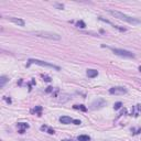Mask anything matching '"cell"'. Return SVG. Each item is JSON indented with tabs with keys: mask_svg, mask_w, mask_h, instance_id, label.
<instances>
[{
	"mask_svg": "<svg viewBox=\"0 0 141 141\" xmlns=\"http://www.w3.org/2000/svg\"><path fill=\"white\" fill-rule=\"evenodd\" d=\"M73 122H74V124H81V120H77V119H74L73 120Z\"/></svg>",
	"mask_w": 141,
	"mask_h": 141,
	"instance_id": "20",
	"label": "cell"
},
{
	"mask_svg": "<svg viewBox=\"0 0 141 141\" xmlns=\"http://www.w3.org/2000/svg\"><path fill=\"white\" fill-rule=\"evenodd\" d=\"M106 105V101L104 100V99H101V98H98L97 100L93 101L91 105V109L93 110H96V109H100L101 107H104V106Z\"/></svg>",
	"mask_w": 141,
	"mask_h": 141,
	"instance_id": "6",
	"label": "cell"
},
{
	"mask_svg": "<svg viewBox=\"0 0 141 141\" xmlns=\"http://www.w3.org/2000/svg\"><path fill=\"white\" fill-rule=\"evenodd\" d=\"M104 48H107L111 51L112 53H115L116 55H119V56H122V58H134L136 55L133 53L129 52V51H126V50H121V49H117V48H112V46H105L103 45Z\"/></svg>",
	"mask_w": 141,
	"mask_h": 141,
	"instance_id": "3",
	"label": "cell"
},
{
	"mask_svg": "<svg viewBox=\"0 0 141 141\" xmlns=\"http://www.w3.org/2000/svg\"><path fill=\"white\" fill-rule=\"evenodd\" d=\"M73 120H74V119H72V118L68 117V116H62V117L60 118V121L62 122V124H71V122H73Z\"/></svg>",
	"mask_w": 141,
	"mask_h": 141,
	"instance_id": "9",
	"label": "cell"
},
{
	"mask_svg": "<svg viewBox=\"0 0 141 141\" xmlns=\"http://www.w3.org/2000/svg\"><path fill=\"white\" fill-rule=\"evenodd\" d=\"M41 112H42V107L41 106H35L33 109H31V114H35L38 116H41Z\"/></svg>",
	"mask_w": 141,
	"mask_h": 141,
	"instance_id": "11",
	"label": "cell"
},
{
	"mask_svg": "<svg viewBox=\"0 0 141 141\" xmlns=\"http://www.w3.org/2000/svg\"><path fill=\"white\" fill-rule=\"evenodd\" d=\"M8 82H9V78H8L7 76H1V77H0V87L3 88L5 85L8 83Z\"/></svg>",
	"mask_w": 141,
	"mask_h": 141,
	"instance_id": "12",
	"label": "cell"
},
{
	"mask_svg": "<svg viewBox=\"0 0 141 141\" xmlns=\"http://www.w3.org/2000/svg\"><path fill=\"white\" fill-rule=\"evenodd\" d=\"M121 106H122V103L118 101V103H116L115 105H114V109H115V110H118V109H120V108H121Z\"/></svg>",
	"mask_w": 141,
	"mask_h": 141,
	"instance_id": "17",
	"label": "cell"
},
{
	"mask_svg": "<svg viewBox=\"0 0 141 141\" xmlns=\"http://www.w3.org/2000/svg\"><path fill=\"white\" fill-rule=\"evenodd\" d=\"M33 35L39 36V38H44V39H49V40H61V36L56 33H53V32H48V31H33L31 32Z\"/></svg>",
	"mask_w": 141,
	"mask_h": 141,
	"instance_id": "2",
	"label": "cell"
},
{
	"mask_svg": "<svg viewBox=\"0 0 141 141\" xmlns=\"http://www.w3.org/2000/svg\"><path fill=\"white\" fill-rule=\"evenodd\" d=\"M138 82H139V83H140V85H141V82H140V81H138Z\"/></svg>",
	"mask_w": 141,
	"mask_h": 141,
	"instance_id": "23",
	"label": "cell"
},
{
	"mask_svg": "<svg viewBox=\"0 0 141 141\" xmlns=\"http://www.w3.org/2000/svg\"><path fill=\"white\" fill-rule=\"evenodd\" d=\"M54 6L56 8H58V9H63V8H64V6L61 5V3H54Z\"/></svg>",
	"mask_w": 141,
	"mask_h": 141,
	"instance_id": "18",
	"label": "cell"
},
{
	"mask_svg": "<svg viewBox=\"0 0 141 141\" xmlns=\"http://www.w3.org/2000/svg\"><path fill=\"white\" fill-rule=\"evenodd\" d=\"M62 141H72V140H62Z\"/></svg>",
	"mask_w": 141,
	"mask_h": 141,
	"instance_id": "22",
	"label": "cell"
},
{
	"mask_svg": "<svg viewBox=\"0 0 141 141\" xmlns=\"http://www.w3.org/2000/svg\"><path fill=\"white\" fill-rule=\"evenodd\" d=\"M29 64H36V65H40V66H46V67H50V68L56 69V71H60V69H61L60 66H58V65L51 64V63L44 62V61L36 60V58H30V60H29Z\"/></svg>",
	"mask_w": 141,
	"mask_h": 141,
	"instance_id": "4",
	"label": "cell"
},
{
	"mask_svg": "<svg viewBox=\"0 0 141 141\" xmlns=\"http://www.w3.org/2000/svg\"><path fill=\"white\" fill-rule=\"evenodd\" d=\"M41 130H45V131H48V133H50V134H54V129H52V128H50V127H48V126H42L41 127Z\"/></svg>",
	"mask_w": 141,
	"mask_h": 141,
	"instance_id": "13",
	"label": "cell"
},
{
	"mask_svg": "<svg viewBox=\"0 0 141 141\" xmlns=\"http://www.w3.org/2000/svg\"><path fill=\"white\" fill-rule=\"evenodd\" d=\"M127 88L126 87H122V86H117V87H111L109 89V94L111 95H124L127 94Z\"/></svg>",
	"mask_w": 141,
	"mask_h": 141,
	"instance_id": "5",
	"label": "cell"
},
{
	"mask_svg": "<svg viewBox=\"0 0 141 141\" xmlns=\"http://www.w3.org/2000/svg\"><path fill=\"white\" fill-rule=\"evenodd\" d=\"M77 140H78V141H89V140H91V138H89L88 136H86V134H82V136L77 137Z\"/></svg>",
	"mask_w": 141,
	"mask_h": 141,
	"instance_id": "14",
	"label": "cell"
},
{
	"mask_svg": "<svg viewBox=\"0 0 141 141\" xmlns=\"http://www.w3.org/2000/svg\"><path fill=\"white\" fill-rule=\"evenodd\" d=\"M42 77L44 78V81H46V82H50L51 79H50V77L49 76H46V75H42Z\"/></svg>",
	"mask_w": 141,
	"mask_h": 141,
	"instance_id": "19",
	"label": "cell"
},
{
	"mask_svg": "<svg viewBox=\"0 0 141 141\" xmlns=\"http://www.w3.org/2000/svg\"><path fill=\"white\" fill-rule=\"evenodd\" d=\"M139 71H140V72H141V66H139Z\"/></svg>",
	"mask_w": 141,
	"mask_h": 141,
	"instance_id": "21",
	"label": "cell"
},
{
	"mask_svg": "<svg viewBox=\"0 0 141 141\" xmlns=\"http://www.w3.org/2000/svg\"><path fill=\"white\" fill-rule=\"evenodd\" d=\"M76 26H78V28H85V26H86V24H85V22H84V21L79 20V21L76 23Z\"/></svg>",
	"mask_w": 141,
	"mask_h": 141,
	"instance_id": "16",
	"label": "cell"
},
{
	"mask_svg": "<svg viewBox=\"0 0 141 141\" xmlns=\"http://www.w3.org/2000/svg\"><path fill=\"white\" fill-rule=\"evenodd\" d=\"M7 20H9V21H11V22H13V23H16V24H18V25H20V26H23L24 24H25V22H24V20H22V19H20V18H15V17H7L6 18Z\"/></svg>",
	"mask_w": 141,
	"mask_h": 141,
	"instance_id": "7",
	"label": "cell"
},
{
	"mask_svg": "<svg viewBox=\"0 0 141 141\" xmlns=\"http://www.w3.org/2000/svg\"><path fill=\"white\" fill-rule=\"evenodd\" d=\"M17 127H18V131H19L20 133H24V131L29 128V124H24V122H19V124H17Z\"/></svg>",
	"mask_w": 141,
	"mask_h": 141,
	"instance_id": "8",
	"label": "cell"
},
{
	"mask_svg": "<svg viewBox=\"0 0 141 141\" xmlns=\"http://www.w3.org/2000/svg\"><path fill=\"white\" fill-rule=\"evenodd\" d=\"M107 12L110 13L112 17L117 18V19H119V20H122V21H126L130 24L141 23V21L139 19H137V18H132V17H130V16H127V15H124V13H122V12H120V11H116V10H107Z\"/></svg>",
	"mask_w": 141,
	"mask_h": 141,
	"instance_id": "1",
	"label": "cell"
},
{
	"mask_svg": "<svg viewBox=\"0 0 141 141\" xmlns=\"http://www.w3.org/2000/svg\"><path fill=\"white\" fill-rule=\"evenodd\" d=\"M74 108H75V109H79V110H82V111H86V110H87V108L85 107L84 105H75V106H74Z\"/></svg>",
	"mask_w": 141,
	"mask_h": 141,
	"instance_id": "15",
	"label": "cell"
},
{
	"mask_svg": "<svg viewBox=\"0 0 141 141\" xmlns=\"http://www.w3.org/2000/svg\"><path fill=\"white\" fill-rule=\"evenodd\" d=\"M86 74L89 78H94V77H96L98 75V72L96 71V69H87Z\"/></svg>",
	"mask_w": 141,
	"mask_h": 141,
	"instance_id": "10",
	"label": "cell"
}]
</instances>
